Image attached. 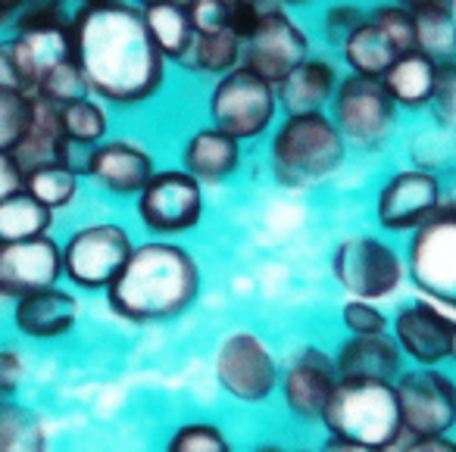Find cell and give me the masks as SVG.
<instances>
[{
    "label": "cell",
    "mask_w": 456,
    "mask_h": 452,
    "mask_svg": "<svg viewBox=\"0 0 456 452\" xmlns=\"http://www.w3.org/2000/svg\"><path fill=\"white\" fill-rule=\"evenodd\" d=\"M403 433L447 437L456 424V383L437 368L400 371L394 381Z\"/></svg>",
    "instance_id": "obj_9"
},
{
    "label": "cell",
    "mask_w": 456,
    "mask_h": 452,
    "mask_svg": "<svg viewBox=\"0 0 456 452\" xmlns=\"http://www.w3.org/2000/svg\"><path fill=\"white\" fill-rule=\"evenodd\" d=\"M35 94L0 91V150L13 153L32 125Z\"/></svg>",
    "instance_id": "obj_34"
},
{
    "label": "cell",
    "mask_w": 456,
    "mask_h": 452,
    "mask_svg": "<svg viewBox=\"0 0 456 452\" xmlns=\"http://www.w3.org/2000/svg\"><path fill=\"white\" fill-rule=\"evenodd\" d=\"M26 190L28 197L53 209H66L78 194V172L66 163H47V165H38V169L26 172Z\"/></svg>",
    "instance_id": "obj_32"
},
{
    "label": "cell",
    "mask_w": 456,
    "mask_h": 452,
    "mask_svg": "<svg viewBox=\"0 0 456 452\" xmlns=\"http://www.w3.org/2000/svg\"><path fill=\"white\" fill-rule=\"evenodd\" d=\"M441 203V182L431 172L403 169L379 190L375 215L387 231H416Z\"/></svg>",
    "instance_id": "obj_17"
},
{
    "label": "cell",
    "mask_w": 456,
    "mask_h": 452,
    "mask_svg": "<svg viewBox=\"0 0 456 452\" xmlns=\"http://www.w3.org/2000/svg\"><path fill=\"white\" fill-rule=\"evenodd\" d=\"M219 4H222V7H225V13H228V10H235L238 4H241V0H219Z\"/></svg>",
    "instance_id": "obj_49"
},
{
    "label": "cell",
    "mask_w": 456,
    "mask_h": 452,
    "mask_svg": "<svg viewBox=\"0 0 456 452\" xmlns=\"http://www.w3.org/2000/svg\"><path fill=\"white\" fill-rule=\"evenodd\" d=\"M285 4H291V7H300V4H310V0H281V7H285Z\"/></svg>",
    "instance_id": "obj_50"
},
{
    "label": "cell",
    "mask_w": 456,
    "mask_h": 452,
    "mask_svg": "<svg viewBox=\"0 0 456 452\" xmlns=\"http://www.w3.org/2000/svg\"><path fill=\"white\" fill-rule=\"evenodd\" d=\"M338 284L354 300H385L403 281V259L394 246L375 238H347L331 256Z\"/></svg>",
    "instance_id": "obj_12"
},
{
    "label": "cell",
    "mask_w": 456,
    "mask_h": 452,
    "mask_svg": "<svg viewBox=\"0 0 456 452\" xmlns=\"http://www.w3.org/2000/svg\"><path fill=\"white\" fill-rule=\"evenodd\" d=\"M341 321L354 337H372V334H387V315L381 312L375 303L366 300H350L341 309Z\"/></svg>",
    "instance_id": "obj_39"
},
{
    "label": "cell",
    "mask_w": 456,
    "mask_h": 452,
    "mask_svg": "<svg viewBox=\"0 0 456 452\" xmlns=\"http://www.w3.org/2000/svg\"><path fill=\"white\" fill-rule=\"evenodd\" d=\"M60 128H63V138L72 147H97L107 134V113H103L101 103L88 101V97H78L60 107Z\"/></svg>",
    "instance_id": "obj_33"
},
{
    "label": "cell",
    "mask_w": 456,
    "mask_h": 452,
    "mask_svg": "<svg viewBox=\"0 0 456 452\" xmlns=\"http://www.w3.org/2000/svg\"><path fill=\"white\" fill-rule=\"evenodd\" d=\"M63 278L60 244L45 238L0 244V300H20L45 287H57Z\"/></svg>",
    "instance_id": "obj_16"
},
{
    "label": "cell",
    "mask_w": 456,
    "mask_h": 452,
    "mask_svg": "<svg viewBox=\"0 0 456 452\" xmlns=\"http://www.w3.org/2000/svg\"><path fill=\"white\" fill-rule=\"evenodd\" d=\"M10 57L26 94H35L47 72L72 60L69 22L60 16L57 7L28 10L26 16H20V35L10 41Z\"/></svg>",
    "instance_id": "obj_11"
},
{
    "label": "cell",
    "mask_w": 456,
    "mask_h": 452,
    "mask_svg": "<svg viewBox=\"0 0 456 452\" xmlns=\"http://www.w3.org/2000/svg\"><path fill=\"white\" fill-rule=\"evenodd\" d=\"M256 452H285V449H279V446H260Z\"/></svg>",
    "instance_id": "obj_51"
},
{
    "label": "cell",
    "mask_w": 456,
    "mask_h": 452,
    "mask_svg": "<svg viewBox=\"0 0 456 452\" xmlns=\"http://www.w3.org/2000/svg\"><path fill=\"white\" fill-rule=\"evenodd\" d=\"M381 82H385L387 94L394 97L397 107H406V109L428 107L431 94H435L437 66L431 63L428 57H422V53L410 51L394 60V66L381 76Z\"/></svg>",
    "instance_id": "obj_25"
},
{
    "label": "cell",
    "mask_w": 456,
    "mask_h": 452,
    "mask_svg": "<svg viewBox=\"0 0 456 452\" xmlns=\"http://www.w3.org/2000/svg\"><path fill=\"white\" fill-rule=\"evenodd\" d=\"M400 452H456V443L450 437H410Z\"/></svg>",
    "instance_id": "obj_46"
},
{
    "label": "cell",
    "mask_w": 456,
    "mask_h": 452,
    "mask_svg": "<svg viewBox=\"0 0 456 452\" xmlns=\"http://www.w3.org/2000/svg\"><path fill=\"white\" fill-rule=\"evenodd\" d=\"M338 72L331 63L316 57H306L297 69L285 76V82L275 85V97L279 107H285L288 116H304V113H322L325 103H331L338 88Z\"/></svg>",
    "instance_id": "obj_23"
},
{
    "label": "cell",
    "mask_w": 456,
    "mask_h": 452,
    "mask_svg": "<svg viewBox=\"0 0 456 452\" xmlns=\"http://www.w3.org/2000/svg\"><path fill=\"white\" fill-rule=\"evenodd\" d=\"M22 188H26V172H22V165L16 163L13 153L0 150V200L22 194Z\"/></svg>",
    "instance_id": "obj_43"
},
{
    "label": "cell",
    "mask_w": 456,
    "mask_h": 452,
    "mask_svg": "<svg viewBox=\"0 0 456 452\" xmlns=\"http://www.w3.org/2000/svg\"><path fill=\"white\" fill-rule=\"evenodd\" d=\"M275 109H279L275 85L254 76L244 66H235L232 72L219 76L209 91V119L219 132L238 141L260 138L273 125Z\"/></svg>",
    "instance_id": "obj_7"
},
{
    "label": "cell",
    "mask_w": 456,
    "mask_h": 452,
    "mask_svg": "<svg viewBox=\"0 0 456 452\" xmlns=\"http://www.w3.org/2000/svg\"><path fill=\"white\" fill-rule=\"evenodd\" d=\"M78 300L63 287H45L13 300V327L28 340H57L76 327Z\"/></svg>",
    "instance_id": "obj_20"
},
{
    "label": "cell",
    "mask_w": 456,
    "mask_h": 452,
    "mask_svg": "<svg viewBox=\"0 0 456 452\" xmlns=\"http://www.w3.org/2000/svg\"><path fill=\"white\" fill-rule=\"evenodd\" d=\"M281 393L294 415L300 418H322L331 393L338 387L335 359L322 352L319 346H306L288 362L285 375H279Z\"/></svg>",
    "instance_id": "obj_18"
},
{
    "label": "cell",
    "mask_w": 456,
    "mask_h": 452,
    "mask_svg": "<svg viewBox=\"0 0 456 452\" xmlns=\"http://www.w3.org/2000/svg\"><path fill=\"white\" fill-rule=\"evenodd\" d=\"M319 421L329 427L331 437L375 446V449H391L403 437L397 393H394V383L385 381L338 377V387Z\"/></svg>",
    "instance_id": "obj_4"
},
{
    "label": "cell",
    "mask_w": 456,
    "mask_h": 452,
    "mask_svg": "<svg viewBox=\"0 0 456 452\" xmlns=\"http://www.w3.org/2000/svg\"><path fill=\"white\" fill-rule=\"evenodd\" d=\"M85 4H103V0H85Z\"/></svg>",
    "instance_id": "obj_53"
},
{
    "label": "cell",
    "mask_w": 456,
    "mask_h": 452,
    "mask_svg": "<svg viewBox=\"0 0 456 452\" xmlns=\"http://www.w3.org/2000/svg\"><path fill=\"white\" fill-rule=\"evenodd\" d=\"M322 452H387V449H375V446H362V443H350V440H338L329 437Z\"/></svg>",
    "instance_id": "obj_48"
},
{
    "label": "cell",
    "mask_w": 456,
    "mask_h": 452,
    "mask_svg": "<svg viewBox=\"0 0 456 452\" xmlns=\"http://www.w3.org/2000/svg\"><path fill=\"white\" fill-rule=\"evenodd\" d=\"M53 225V213L41 206L26 190L0 200V244H20V240L45 238Z\"/></svg>",
    "instance_id": "obj_29"
},
{
    "label": "cell",
    "mask_w": 456,
    "mask_h": 452,
    "mask_svg": "<svg viewBox=\"0 0 456 452\" xmlns=\"http://www.w3.org/2000/svg\"><path fill=\"white\" fill-rule=\"evenodd\" d=\"M182 66L194 72H209V76H225L235 66H241V41L235 35L222 28V32H209V35H197L191 38L184 57L178 60Z\"/></svg>",
    "instance_id": "obj_31"
},
{
    "label": "cell",
    "mask_w": 456,
    "mask_h": 452,
    "mask_svg": "<svg viewBox=\"0 0 456 452\" xmlns=\"http://www.w3.org/2000/svg\"><path fill=\"white\" fill-rule=\"evenodd\" d=\"M347 144L325 113L288 116L273 138V172L285 188H313L344 165Z\"/></svg>",
    "instance_id": "obj_3"
},
{
    "label": "cell",
    "mask_w": 456,
    "mask_h": 452,
    "mask_svg": "<svg viewBox=\"0 0 456 452\" xmlns=\"http://www.w3.org/2000/svg\"><path fill=\"white\" fill-rule=\"evenodd\" d=\"M132 238L113 222H97L76 231L63 246V278L78 290H107L132 256Z\"/></svg>",
    "instance_id": "obj_8"
},
{
    "label": "cell",
    "mask_w": 456,
    "mask_h": 452,
    "mask_svg": "<svg viewBox=\"0 0 456 452\" xmlns=\"http://www.w3.org/2000/svg\"><path fill=\"white\" fill-rule=\"evenodd\" d=\"M184 172L200 184H222L241 169V141L219 128H197L182 147Z\"/></svg>",
    "instance_id": "obj_22"
},
{
    "label": "cell",
    "mask_w": 456,
    "mask_h": 452,
    "mask_svg": "<svg viewBox=\"0 0 456 452\" xmlns=\"http://www.w3.org/2000/svg\"><path fill=\"white\" fill-rule=\"evenodd\" d=\"M397 57H403V53L381 35V28L375 26L369 16L362 20V26L350 35L347 44H344V60H347L350 72H356V76L381 78L391 69Z\"/></svg>",
    "instance_id": "obj_27"
},
{
    "label": "cell",
    "mask_w": 456,
    "mask_h": 452,
    "mask_svg": "<svg viewBox=\"0 0 456 452\" xmlns=\"http://www.w3.org/2000/svg\"><path fill=\"white\" fill-rule=\"evenodd\" d=\"M394 340L419 368H437L456 359V319L437 309V303L419 300L397 312Z\"/></svg>",
    "instance_id": "obj_15"
},
{
    "label": "cell",
    "mask_w": 456,
    "mask_h": 452,
    "mask_svg": "<svg viewBox=\"0 0 456 452\" xmlns=\"http://www.w3.org/2000/svg\"><path fill=\"white\" fill-rule=\"evenodd\" d=\"M85 91L88 88H85V78H82V72H78L76 60H66V63H60L57 69H51L45 78H41L35 97L53 103V107H63V103L85 97Z\"/></svg>",
    "instance_id": "obj_35"
},
{
    "label": "cell",
    "mask_w": 456,
    "mask_h": 452,
    "mask_svg": "<svg viewBox=\"0 0 456 452\" xmlns=\"http://www.w3.org/2000/svg\"><path fill=\"white\" fill-rule=\"evenodd\" d=\"M300 452H304V449H300Z\"/></svg>",
    "instance_id": "obj_54"
},
{
    "label": "cell",
    "mask_w": 456,
    "mask_h": 452,
    "mask_svg": "<svg viewBox=\"0 0 456 452\" xmlns=\"http://www.w3.org/2000/svg\"><path fill=\"white\" fill-rule=\"evenodd\" d=\"M431 116L444 132L456 134V63L437 66V82H435V94L428 101Z\"/></svg>",
    "instance_id": "obj_38"
},
{
    "label": "cell",
    "mask_w": 456,
    "mask_h": 452,
    "mask_svg": "<svg viewBox=\"0 0 456 452\" xmlns=\"http://www.w3.org/2000/svg\"><path fill=\"white\" fill-rule=\"evenodd\" d=\"M141 4H144V7H153V4H163V0H141Z\"/></svg>",
    "instance_id": "obj_52"
},
{
    "label": "cell",
    "mask_w": 456,
    "mask_h": 452,
    "mask_svg": "<svg viewBox=\"0 0 456 452\" xmlns=\"http://www.w3.org/2000/svg\"><path fill=\"white\" fill-rule=\"evenodd\" d=\"M400 7L410 10V13H419V10H447V13H456V0H397Z\"/></svg>",
    "instance_id": "obj_47"
},
{
    "label": "cell",
    "mask_w": 456,
    "mask_h": 452,
    "mask_svg": "<svg viewBox=\"0 0 456 452\" xmlns=\"http://www.w3.org/2000/svg\"><path fill=\"white\" fill-rule=\"evenodd\" d=\"M166 452H232V443L216 424L194 421V424H182L172 433Z\"/></svg>",
    "instance_id": "obj_36"
},
{
    "label": "cell",
    "mask_w": 456,
    "mask_h": 452,
    "mask_svg": "<svg viewBox=\"0 0 456 452\" xmlns=\"http://www.w3.org/2000/svg\"><path fill=\"white\" fill-rule=\"evenodd\" d=\"M69 150H72V144L63 138V128H60V107L35 97L32 125H28L26 138H22L20 147L13 150L16 163L22 165V172H32L47 163L69 165Z\"/></svg>",
    "instance_id": "obj_24"
},
{
    "label": "cell",
    "mask_w": 456,
    "mask_h": 452,
    "mask_svg": "<svg viewBox=\"0 0 456 452\" xmlns=\"http://www.w3.org/2000/svg\"><path fill=\"white\" fill-rule=\"evenodd\" d=\"M200 290V269L184 246L151 240L132 250L107 287V303L119 319L151 325L182 315Z\"/></svg>",
    "instance_id": "obj_2"
},
{
    "label": "cell",
    "mask_w": 456,
    "mask_h": 452,
    "mask_svg": "<svg viewBox=\"0 0 456 452\" xmlns=\"http://www.w3.org/2000/svg\"><path fill=\"white\" fill-rule=\"evenodd\" d=\"M412 28H416L412 51L428 57L435 66L456 63V13L419 10V13H412Z\"/></svg>",
    "instance_id": "obj_30"
},
{
    "label": "cell",
    "mask_w": 456,
    "mask_h": 452,
    "mask_svg": "<svg viewBox=\"0 0 456 452\" xmlns=\"http://www.w3.org/2000/svg\"><path fill=\"white\" fill-rule=\"evenodd\" d=\"M406 269L419 294L456 309V200L441 203L412 231Z\"/></svg>",
    "instance_id": "obj_5"
},
{
    "label": "cell",
    "mask_w": 456,
    "mask_h": 452,
    "mask_svg": "<svg viewBox=\"0 0 456 452\" xmlns=\"http://www.w3.org/2000/svg\"><path fill=\"white\" fill-rule=\"evenodd\" d=\"M38 7H57V0H0V26L10 22L13 16H26L28 10Z\"/></svg>",
    "instance_id": "obj_44"
},
{
    "label": "cell",
    "mask_w": 456,
    "mask_h": 452,
    "mask_svg": "<svg viewBox=\"0 0 456 452\" xmlns=\"http://www.w3.org/2000/svg\"><path fill=\"white\" fill-rule=\"evenodd\" d=\"M331 122L341 132L344 144L360 150H379L397 128V103L387 94L385 82L372 76H344L331 97Z\"/></svg>",
    "instance_id": "obj_6"
},
{
    "label": "cell",
    "mask_w": 456,
    "mask_h": 452,
    "mask_svg": "<svg viewBox=\"0 0 456 452\" xmlns=\"http://www.w3.org/2000/svg\"><path fill=\"white\" fill-rule=\"evenodd\" d=\"M310 57V38L304 28L281 10L266 13L256 28L241 41V66L269 85H281L291 69Z\"/></svg>",
    "instance_id": "obj_14"
},
{
    "label": "cell",
    "mask_w": 456,
    "mask_h": 452,
    "mask_svg": "<svg viewBox=\"0 0 456 452\" xmlns=\"http://www.w3.org/2000/svg\"><path fill=\"white\" fill-rule=\"evenodd\" d=\"M0 91H22L26 94L20 72L13 66V57H10V44H0Z\"/></svg>",
    "instance_id": "obj_45"
},
{
    "label": "cell",
    "mask_w": 456,
    "mask_h": 452,
    "mask_svg": "<svg viewBox=\"0 0 456 452\" xmlns=\"http://www.w3.org/2000/svg\"><path fill=\"white\" fill-rule=\"evenodd\" d=\"M0 452H47L45 421L13 396H0Z\"/></svg>",
    "instance_id": "obj_28"
},
{
    "label": "cell",
    "mask_w": 456,
    "mask_h": 452,
    "mask_svg": "<svg viewBox=\"0 0 456 452\" xmlns=\"http://www.w3.org/2000/svg\"><path fill=\"white\" fill-rule=\"evenodd\" d=\"M188 13H191V26H194L197 35L228 28V13L219 0H188Z\"/></svg>",
    "instance_id": "obj_41"
},
{
    "label": "cell",
    "mask_w": 456,
    "mask_h": 452,
    "mask_svg": "<svg viewBox=\"0 0 456 452\" xmlns=\"http://www.w3.org/2000/svg\"><path fill=\"white\" fill-rule=\"evenodd\" d=\"M369 20L381 28V35H385L400 53L412 51V44H416V28H412L410 10H403L400 4H387V7H375L372 13H369Z\"/></svg>",
    "instance_id": "obj_37"
},
{
    "label": "cell",
    "mask_w": 456,
    "mask_h": 452,
    "mask_svg": "<svg viewBox=\"0 0 456 452\" xmlns=\"http://www.w3.org/2000/svg\"><path fill=\"white\" fill-rule=\"evenodd\" d=\"M144 22L166 60L184 57L191 38H194V26H191V13L184 0H163V4L144 7Z\"/></svg>",
    "instance_id": "obj_26"
},
{
    "label": "cell",
    "mask_w": 456,
    "mask_h": 452,
    "mask_svg": "<svg viewBox=\"0 0 456 452\" xmlns=\"http://www.w3.org/2000/svg\"><path fill=\"white\" fill-rule=\"evenodd\" d=\"M69 35L85 88L101 101L138 107L163 88L166 57L147 32L144 10L122 0L82 4L69 22Z\"/></svg>",
    "instance_id": "obj_1"
},
{
    "label": "cell",
    "mask_w": 456,
    "mask_h": 452,
    "mask_svg": "<svg viewBox=\"0 0 456 452\" xmlns=\"http://www.w3.org/2000/svg\"><path fill=\"white\" fill-rule=\"evenodd\" d=\"M331 359H335L338 377H344V381L394 383L403 371V352H400L397 340L387 334H372V337L350 334Z\"/></svg>",
    "instance_id": "obj_21"
},
{
    "label": "cell",
    "mask_w": 456,
    "mask_h": 452,
    "mask_svg": "<svg viewBox=\"0 0 456 452\" xmlns=\"http://www.w3.org/2000/svg\"><path fill=\"white\" fill-rule=\"evenodd\" d=\"M203 215V184L184 169L153 172L151 182L138 194V219L147 231L182 234L197 228Z\"/></svg>",
    "instance_id": "obj_13"
},
{
    "label": "cell",
    "mask_w": 456,
    "mask_h": 452,
    "mask_svg": "<svg viewBox=\"0 0 456 452\" xmlns=\"http://www.w3.org/2000/svg\"><path fill=\"white\" fill-rule=\"evenodd\" d=\"M26 377V362L13 346H0V396H13Z\"/></svg>",
    "instance_id": "obj_42"
},
{
    "label": "cell",
    "mask_w": 456,
    "mask_h": 452,
    "mask_svg": "<svg viewBox=\"0 0 456 452\" xmlns=\"http://www.w3.org/2000/svg\"><path fill=\"white\" fill-rule=\"evenodd\" d=\"M362 20H366V13H362L360 7H354V4H335V7H329V10H325V16H322L325 41H329V44H341L344 47L350 35L362 26Z\"/></svg>",
    "instance_id": "obj_40"
},
{
    "label": "cell",
    "mask_w": 456,
    "mask_h": 452,
    "mask_svg": "<svg viewBox=\"0 0 456 452\" xmlns=\"http://www.w3.org/2000/svg\"><path fill=\"white\" fill-rule=\"evenodd\" d=\"M216 381L232 400L256 406L279 387V362L256 334L235 331L216 352Z\"/></svg>",
    "instance_id": "obj_10"
},
{
    "label": "cell",
    "mask_w": 456,
    "mask_h": 452,
    "mask_svg": "<svg viewBox=\"0 0 456 452\" xmlns=\"http://www.w3.org/2000/svg\"><path fill=\"white\" fill-rule=\"evenodd\" d=\"M82 172L113 194H141L153 175V163L144 147L132 141H110L91 147Z\"/></svg>",
    "instance_id": "obj_19"
}]
</instances>
